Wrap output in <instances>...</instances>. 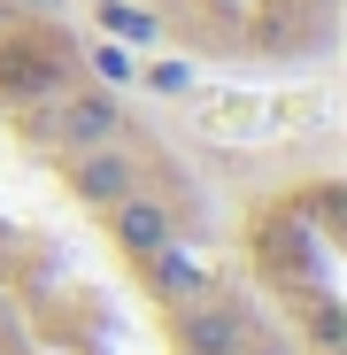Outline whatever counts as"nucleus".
<instances>
[{
    "mask_svg": "<svg viewBox=\"0 0 347 355\" xmlns=\"http://www.w3.org/2000/svg\"><path fill=\"white\" fill-rule=\"evenodd\" d=\"M186 347L193 355H240L247 347V309H231V302H193V317H186Z\"/></svg>",
    "mask_w": 347,
    "mask_h": 355,
    "instance_id": "f257e3e1",
    "label": "nucleus"
},
{
    "mask_svg": "<svg viewBox=\"0 0 347 355\" xmlns=\"http://www.w3.org/2000/svg\"><path fill=\"white\" fill-rule=\"evenodd\" d=\"M116 132H124V116H116L108 93H78V101L62 108V139H78V147H108Z\"/></svg>",
    "mask_w": 347,
    "mask_h": 355,
    "instance_id": "20e7f679",
    "label": "nucleus"
},
{
    "mask_svg": "<svg viewBox=\"0 0 347 355\" xmlns=\"http://www.w3.org/2000/svg\"><path fill=\"white\" fill-rule=\"evenodd\" d=\"M147 78H154V85H162V93H186V85H193V70H186V62H154V70H147Z\"/></svg>",
    "mask_w": 347,
    "mask_h": 355,
    "instance_id": "0eeeda50",
    "label": "nucleus"
},
{
    "mask_svg": "<svg viewBox=\"0 0 347 355\" xmlns=\"http://www.w3.org/2000/svg\"><path fill=\"white\" fill-rule=\"evenodd\" d=\"M116 240H124L132 255H154V248L170 240V209H162V201H147V193L132 186L124 201H116Z\"/></svg>",
    "mask_w": 347,
    "mask_h": 355,
    "instance_id": "f03ea898",
    "label": "nucleus"
},
{
    "mask_svg": "<svg viewBox=\"0 0 347 355\" xmlns=\"http://www.w3.org/2000/svg\"><path fill=\"white\" fill-rule=\"evenodd\" d=\"M147 270H154V286L170 293V302H201V293H208V270H201L193 255H178L170 240H162V248L147 255Z\"/></svg>",
    "mask_w": 347,
    "mask_h": 355,
    "instance_id": "39448f33",
    "label": "nucleus"
},
{
    "mask_svg": "<svg viewBox=\"0 0 347 355\" xmlns=\"http://www.w3.org/2000/svg\"><path fill=\"white\" fill-rule=\"evenodd\" d=\"M240 355H285V347H270V340H247V347H240Z\"/></svg>",
    "mask_w": 347,
    "mask_h": 355,
    "instance_id": "1a4fd4ad",
    "label": "nucleus"
},
{
    "mask_svg": "<svg viewBox=\"0 0 347 355\" xmlns=\"http://www.w3.org/2000/svg\"><path fill=\"white\" fill-rule=\"evenodd\" d=\"M100 24H108L116 39H132V46H147V39H154V16H147V8H132V0H108Z\"/></svg>",
    "mask_w": 347,
    "mask_h": 355,
    "instance_id": "423d86ee",
    "label": "nucleus"
},
{
    "mask_svg": "<svg viewBox=\"0 0 347 355\" xmlns=\"http://www.w3.org/2000/svg\"><path fill=\"white\" fill-rule=\"evenodd\" d=\"M132 186H139V178H132V162H124V155H108V147H93V155L78 162V193H85L93 209H116Z\"/></svg>",
    "mask_w": 347,
    "mask_h": 355,
    "instance_id": "7ed1b4c3",
    "label": "nucleus"
},
{
    "mask_svg": "<svg viewBox=\"0 0 347 355\" xmlns=\"http://www.w3.org/2000/svg\"><path fill=\"white\" fill-rule=\"evenodd\" d=\"M317 340H324V347H339V340H347V324H339V309H332V302L317 309Z\"/></svg>",
    "mask_w": 347,
    "mask_h": 355,
    "instance_id": "6e6552de",
    "label": "nucleus"
}]
</instances>
